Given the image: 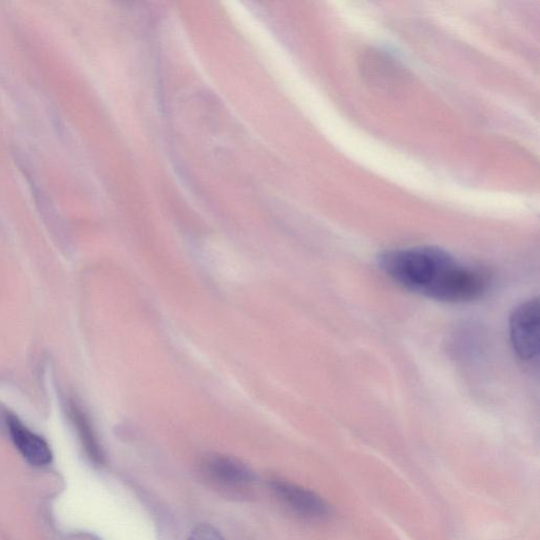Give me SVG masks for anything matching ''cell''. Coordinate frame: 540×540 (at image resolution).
Wrapping results in <instances>:
<instances>
[{
    "mask_svg": "<svg viewBox=\"0 0 540 540\" xmlns=\"http://www.w3.org/2000/svg\"><path fill=\"white\" fill-rule=\"evenodd\" d=\"M377 261L382 272L397 284L437 301H472L489 287L485 270L462 263L436 246L387 250Z\"/></svg>",
    "mask_w": 540,
    "mask_h": 540,
    "instance_id": "cell-1",
    "label": "cell"
},
{
    "mask_svg": "<svg viewBox=\"0 0 540 540\" xmlns=\"http://www.w3.org/2000/svg\"><path fill=\"white\" fill-rule=\"evenodd\" d=\"M539 310V300L535 298L516 306L510 317L513 350L525 361L539 355Z\"/></svg>",
    "mask_w": 540,
    "mask_h": 540,
    "instance_id": "cell-2",
    "label": "cell"
},
{
    "mask_svg": "<svg viewBox=\"0 0 540 540\" xmlns=\"http://www.w3.org/2000/svg\"><path fill=\"white\" fill-rule=\"evenodd\" d=\"M202 472L216 488L231 493L243 492L253 485L255 475L234 457L212 454L202 462Z\"/></svg>",
    "mask_w": 540,
    "mask_h": 540,
    "instance_id": "cell-3",
    "label": "cell"
},
{
    "mask_svg": "<svg viewBox=\"0 0 540 540\" xmlns=\"http://www.w3.org/2000/svg\"><path fill=\"white\" fill-rule=\"evenodd\" d=\"M272 490L286 507L302 517L321 519L329 514V507L321 497L292 482L275 479Z\"/></svg>",
    "mask_w": 540,
    "mask_h": 540,
    "instance_id": "cell-4",
    "label": "cell"
},
{
    "mask_svg": "<svg viewBox=\"0 0 540 540\" xmlns=\"http://www.w3.org/2000/svg\"><path fill=\"white\" fill-rule=\"evenodd\" d=\"M7 426L16 449L35 467L51 464L52 451L46 440L28 429L23 421L12 413H7Z\"/></svg>",
    "mask_w": 540,
    "mask_h": 540,
    "instance_id": "cell-5",
    "label": "cell"
},
{
    "mask_svg": "<svg viewBox=\"0 0 540 540\" xmlns=\"http://www.w3.org/2000/svg\"><path fill=\"white\" fill-rule=\"evenodd\" d=\"M70 415L74 423V426L79 432L80 438L82 440L84 449L88 457L94 462L95 465L104 464V453L100 446L98 437L94 432L91 421L84 413V411L74 402L70 403Z\"/></svg>",
    "mask_w": 540,
    "mask_h": 540,
    "instance_id": "cell-6",
    "label": "cell"
},
{
    "mask_svg": "<svg viewBox=\"0 0 540 540\" xmlns=\"http://www.w3.org/2000/svg\"><path fill=\"white\" fill-rule=\"evenodd\" d=\"M187 540H224V538L216 528L201 525L192 530Z\"/></svg>",
    "mask_w": 540,
    "mask_h": 540,
    "instance_id": "cell-7",
    "label": "cell"
}]
</instances>
